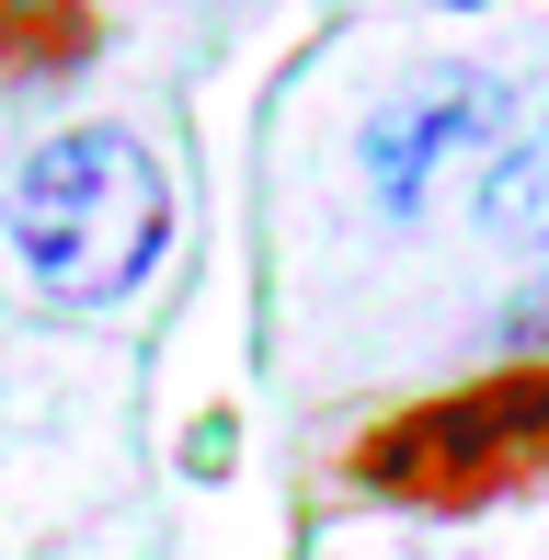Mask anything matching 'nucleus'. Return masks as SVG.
Listing matches in <instances>:
<instances>
[{
    "instance_id": "2",
    "label": "nucleus",
    "mask_w": 549,
    "mask_h": 560,
    "mask_svg": "<svg viewBox=\"0 0 549 560\" xmlns=\"http://www.w3.org/2000/svg\"><path fill=\"white\" fill-rule=\"evenodd\" d=\"M343 480L389 515H504L549 492V354H504L458 389L378 412L343 446Z\"/></svg>"
},
{
    "instance_id": "6",
    "label": "nucleus",
    "mask_w": 549,
    "mask_h": 560,
    "mask_svg": "<svg viewBox=\"0 0 549 560\" xmlns=\"http://www.w3.org/2000/svg\"><path fill=\"white\" fill-rule=\"evenodd\" d=\"M504 332H515V354H549V241H538V275H527V287H515Z\"/></svg>"
},
{
    "instance_id": "1",
    "label": "nucleus",
    "mask_w": 549,
    "mask_h": 560,
    "mask_svg": "<svg viewBox=\"0 0 549 560\" xmlns=\"http://www.w3.org/2000/svg\"><path fill=\"white\" fill-rule=\"evenodd\" d=\"M0 241L58 310H127L172 252V172L127 115H69L0 184Z\"/></svg>"
},
{
    "instance_id": "7",
    "label": "nucleus",
    "mask_w": 549,
    "mask_h": 560,
    "mask_svg": "<svg viewBox=\"0 0 549 560\" xmlns=\"http://www.w3.org/2000/svg\"><path fill=\"white\" fill-rule=\"evenodd\" d=\"M446 12H492V0H446Z\"/></svg>"
},
{
    "instance_id": "5",
    "label": "nucleus",
    "mask_w": 549,
    "mask_h": 560,
    "mask_svg": "<svg viewBox=\"0 0 549 560\" xmlns=\"http://www.w3.org/2000/svg\"><path fill=\"white\" fill-rule=\"evenodd\" d=\"M469 218H481V241H549V115H515L492 138Z\"/></svg>"
},
{
    "instance_id": "3",
    "label": "nucleus",
    "mask_w": 549,
    "mask_h": 560,
    "mask_svg": "<svg viewBox=\"0 0 549 560\" xmlns=\"http://www.w3.org/2000/svg\"><path fill=\"white\" fill-rule=\"evenodd\" d=\"M515 126V81L504 69H423V81L378 92L355 126V172H366V207L378 218H423L458 161H492V138Z\"/></svg>"
},
{
    "instance_id": "4",
    "label": "nucleus",
    "mask_w": 549,
    "mask_h": 560,
    "mask_svg": "<svg viewBox=\"0 0 549 560\" xmlns=\"http://www.w3.org/2000/svg\"><path fill=\"white\" fill-rule=\"evenodd\" d=\"M104 23L92 0H0V92H46V81H81Z\"/></svg>"
}]
</instances>
